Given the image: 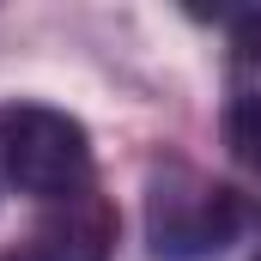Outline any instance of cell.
Listing matches in <instances>:
<instances>
[{"label": "cell", "instance_id": "cell-3", "mask_svg": "<svg viewBox=\"0 0 261 261\" xmlns=\"http://www.w3.org/2000/svg\"><path fill=\"white\" fill-rule=\"evenodd\" d=\"M116 249V206L97 189L49 200V213L31 231V261H110Z\"/></svg>", "mask_w": 261, "mask_h": 261}, {"label": "cell", "instance_id": "cell-4", "mask_svg": "<svg viewBox=\"0 0 261 261\" xmlns=\"http://www.w3.org/2000/svg\"><path fill=\"white\" fill-rule=\"evenodd\" d=\"M225 146L237 152L243 170L261 176V79L243 85V91L231 97V110H225Z\"/></svg>", "mask_w": 261, "mask_h": 261}, {"label": "cell", "instance_id": "cell-5", "mask_svg": "<svg viewBox=\"0 0 261 261\" xmlns=\"http://www.w3.org/2000/svg\"><path fill=\"white\" fill-rule=\"evenodd\" d=\"M231 49H237V67L261 79V6H249V12L231 18Z\"/></svg>", "mask_w": 261, "mask_h": 261}, {"label": "cell", "instance_id": "cell-6", "mask_svg": "<svg viewBox=\"0 0 261 261\" xmlns=\"http://www.w3.org/2000/svg\"><path fill=\"white\" fill-rule=\"evenodd\" d=\"M0 261H18V255H0Z\"/></svg>", "mask_w": 261, "mask_h": 261}, {"label": "cell", "instance_id": "cell-2", "mask_svg": "<svg viewBox=\"0 0 261 261\" xmlns=\"http://www.w3.org/2000/svg\"><path fill=\"white\" fill-rule=\"evenodd\" d=\"M237 225H243V200L189 164H170L146 182V237L158 261L219 255L237 237Z\"/></svg>", "mask_w": 261, "mask_h": 261}, {"label": "cell", "instance_id": "cell-1", "mask_svg": "<svg viewBox=\"0 0 261 261\" xmlns=\"http://www.w3.org/2000/svg\"><path fill=\"white\" fill-rule=\"evenodd\" d=\"M0 170L18 195L67 200L91 189V140L49 103H0Z\"/></svg>", "mask_w": 261, "mask_h": 261}]
</instances>
